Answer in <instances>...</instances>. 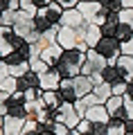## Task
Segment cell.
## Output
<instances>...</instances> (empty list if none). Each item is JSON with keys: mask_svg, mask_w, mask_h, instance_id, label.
Here are the masks:
<instances>
[{"mask_svg": "<svg viewBox=\"0 0 133 135\" xmlns=\"http://www.w3.org/2000/svg\"><path fill=\"white\" fill-rule=\"evenodd\" d=\"M84 61H86V52L81 50H63L61 59L54 68H57V72L61 74L63 79H75L81 74V68H84Z\"/></svg>", "mask_w": 133, "mask_h": 135, "instance_id": "obj_1", "label": "cell"}, {"mask_svg": "<svg viewBox=\"0 0 133 135\" xmlns=\"http://www.w3.org/2000/svg\"><path fill=\"white\" fill-rule=\"evenodd\" d=\"M11 27H14L16 34H20L27 43H36L38 41V34L34 32V14H29V11L18 9L14 14V25H11Z\"/></svg>", "mask_w": 133, "mask_h": 135, "instance_id": "obj_2", "label": "cell"}, {"mask_svg": "<svg viewBox=\"0 0 133 135\" xmlns=\"http://www.w3.org/2000/svg\"><path fill=\"white\" fill-rule=\"evenodd\" d=\"M93 50H95L106 63H115L120 56H122V43H120L117 38H113V36H102L99 43H97Z\"/></svg>", "mask_w": 133, "mask_h": 135, "instance_id": "obj_3", "label": "cell"}, {"mask_svg": "<svg viewBox=\"0 0 133 135\" xmlns=\"http://www.w3.org/2000/svg\"><path fill=\"white\" fill-rule=\"evenodd\" d=\"M25 43H27V41H25L20 34H16L14 27H9V25H0V52H2V59H5L9 52H14L16 47L25 45Z\"/></svg>", "mask_w": 133, "mask_h": 135, "instance_id": "obj_4", "label": "cell"}, {"mask_svg": "<svg viewBox=\"0 0 133 135\" xmlns=\"http://www.w3.org/2000/svg\"><path fill=\"white\" fill-rule=\"evenodd\" d=\"M106 65H108V63L90 47L86 52V61H84V68H81V74H86V77H90V79L93 77H102V70H104Z\"/></svg>", "mask_w": 133, "mask_h": 135, "instance_id": "obj_5", "label": "cell"}, {"mask_svg": "<svg viewBox=\"0 0 133 135\" xmlns=\"http://www.w3.org/2000/svg\"><path fill=\"white\" fill-rule=\"evenodd\" d=\"M77 9L81 11V16H84L86 23H93V25H99L102 20L106 18V14H108V11H106L97 0H93V2H79Z\"/></svg>", "mask_w": 133, "mask_h": 135, "instance_id": "obj_6", "label": "cell"}, {"mask_svg": "<svg viewBox=\"0 0 133 135\" xmlns=\"http://www.w3.org/2000/svg\"><path fill=\"white\" fill-rule=\"evenodd\" d=\"M25 104H27V99H25L23 92L7 95V99H5V115H11V117H25V119H27Z\"/></svg>", "mask_w": 133, "mask_h": 135, "instance_id": "obj_7", "label": "cell"}, {"mask_svg": "<svg viewBox=\"0 0 133 135\" xmlns=\"http://www.w3.org/2000/svg\"><path fill=\"white\" fill-rule=\"evenodd\" d=\"M111 97H113V88H111L106 81H99V83H95V86H93V92H90L88 97H84V99H86V104H88V106H95V104L104 106Z\"/></svg>", "mask_w": 133, "mask_h": 135, "instance_id": "obj_8", "label": "cell"}, {"mask_svg": "<svg viewBox=\"0 0 133 135\" xmlns=\"http://www.w3.org/2000/svg\"><path fill=\"white\" fill-rule=\"evenodd\" d=\"M81 119H84V117L77 115V110H75V106H72V104H63V106L59 108V122H61V124H66L70 131H75L77 126H79Z\"/></svg>", "mask_w": 133, "mask_h": 135, "instance_id": "obj_9", "label": "cell"}, {"mask_svg": "<svg viewBox=\"0 0 133 135\" xmlns=\"http://www.w3.org/2000/svg\"><path fill=\"white\" fill-rule=\"evenodd\" d=\"M57 43L61 45L63 50H75L77 45H79L77 29H72V27H59V32H57Z\"/></svg>", "mask_w": 133, "mask_h": 135, "instance_id": "obj_10", "label": "cell"}, {"mask_svg": "<svg viewBox=\"0 0 133 135\" xmlns=\"http://www.w3.org/2000/svg\"><path fill=\"white\" fill-rule=\"evenodd\" d=\"M41 14L45 16V20H48V23L52 25L54 29H59V27H61V16H63V7H61V5H57L54 0L50 2L48 7H43V9H41Z\"/></svg>", "mask_w": 133, "mask_h": 135, "instance_id": "obj_11", "label": "cell"}, {"mask_svg": "<svg viewBox=\"0 0 133 135\" xmlns=\"http://www.w3.org/2000/svg\"><path fill=\"white\" fill-rule=\"evenodd\" d=\"M32 88H41V74L34 70H27L25 74L18 77V92H27Z\"/></svg>", "mask_w": 133, "mask_h": 135, "instance_id": "obj_12", "label": "cell"}, {"mask_svg": "<svg viewBox=\"0 0 133 135\" xmlns=\"http://www.w3.org/2000/svg\"><path fill=\"white\" fill-rule=\"evenodd\" d=\"M61 79H63V77L57 72V68H50L48 72L41 74V90H59Z\"/></svg>", "mask_w": 133, "mask_h": 135, "instance_id": "obj_13", "label": "cell"}, {"mask_svg": "<svg viewBox=\"0 0 133 135\" xmlns=\"http://www.w3.org/2000/svg\"><path fill=\"white\" fill-rule=\"evenodd\" d=\"M86 20H84V16H81V11L77 9H63V16H61V27H72V29H77V27H81Z\"/></svg>", "mask_w": 133, "mask_h": 135, "instance_id": "obj_14", "label": "cell"}, {"mask_svg": "<svg viewBox=\"0 0 133 135\" xmlns=\"http://www.w3.org/2000/svg\"><path fill=\"white\" fill-rule=\"evenodd\" d=\"M61 54H63V47H61L59 43H52V45H48V47L41 50V59L48 63V68H54V65H57L59 59H61Z\"/></svg>", "mask_w": 133, "mask_h": 135, "instance_id": "obj_15", "label": "cell"}, {"mask_svg": "<svg viewBox=\"0 0 133 135\" xmlns=\"http://www.w3.org/2000/svg\"><path fill=\"white\" fill-rule=\"evenodd\" d=\"M25 117H11V115H5V122H2V135H20L25 126Z\"/></svg>", "mask_w": 133, "mask_h": 135, "instance_id": "obj_16", "label": "cell"}, {"mask_svg": "<svg viewBox=\"0 0 133 135\" xmlns=\"http://www.w3.org/2000/svg\"><path fill=\"white\" fill-rule=\"evenodd\" d=\"M84 119H88L90 124H97V122H104V124H108L111 115H108V110H106V106L95 104V106H88V110H86V117H84Z\"/></svg>", "mask_w": 133, "mask_h": 135, "instance_id": "obj_17", "label": "cell"}, {"mask_svg": "<svg viewBox=\"0 0 133 135\" xmlns=\"http://www.w3.org/2000/svg\"><path fill=\"white\" fill-rule=\"evenodd\" d=\"M120 27V14H106V18L99 23V29H102V36H113L115 38V32Z\"/></svg>", "mask_w": 133, "mask_h": 135, "instance_id": "obj_18", "label": "cell"}, {"mask_svg": "<svg viewBox=\"0 0 133 135\" xmlns=\"http://www.w3.org/2000/svg\"><path fill=\"white\" fill-rule=\"evenodd\" d=\"M41 101H43V106L50 108V110H59V108L66 104V101H63V97L59 95V90H43Z\"/></svg>", "mask_w": 133, "mask_h": 135, "instance_id": "obj_19", "label": "cell"}, {"mask_svg": "<svg viewBox=\"0 0 133 135\" xmlns=\"http://www.w3.org/2000/svg\"><path fill=\"white\" fill-rule=\"evenodd\" d=\"M72 83H75V90H77V97H79V99L88 97L93 92V86H95V83L90 81V77H86V74L75 77V79H72Z\"/></svg>", "mask_w": 133, "mask_h": 135, "instance_id": "obj_20", "label": "cell"}, {"mask_svg": "<svg viewBox=\"0 0 133 135\" xmlns=\"http://www.w3.org/2000/svg\"><path fill=\"white\" fill-rule=\"evenodd\" d=\"M99 38H102V29H99V25L86 23V25H84V43L88 45V47H95V45L99 43Z\"/></svg>", "mask_w": 133, "mask_h": 135, "instance_id": "obj_21", "label": "cell"}, {"mask_svg": "<svg viewBox=\"0 0 133 135\" xmlns=\"http://www.w3.org/2000/svg\"><path fill=\"white\" fill-rule=\"evenodd\" d=\"M102 81H106L108 86H115V83L126 81V79L122 77V72L117 70V65H115V63H108V65L102 70Z\"/></svg>", "mask_w": 133, "mask_h": 135, "instance_id": "obj_22", "label": "cell"}, {"mask_svg": "<svg viewBox=\"0 0 133 135\" xmlns=\"http://www.w3.org/2000/svg\"><path fill=\"white\" fill-rule=\"evenodd\" d=\"M59 95L63 97L66 104H75L79 97H77V90H75V83L72 79H61V86H59Z\"/></svg>", "mask_w": 133, "mask_h": 135, "instance_id": "obj_23", "label": "cell"}, {"mask_svg": "<svg viewBox=\"0 0 133 135\" xmlns=\"http://www.w3.org/2000/svg\"><path fill=\"white\" fill-rule=\"evenodd\" d=\"M115 65H117V70L122 72V77L126 79V81H131V79H133V56L122 54V56L115 61Z\"/></svg>", "mask_w": 133, "mask_h": 135, "instance_id": "obj_24", "label": "cell"}, {"mask_svg": "<svg viewBox=\"0 0 133 135\" xmlns=\"http://www.w3.org/2000/svg\"><path fill=\"white\" fill-rule=\"evenodd\" d=\"M50 29H54V27L48 23V20H45V16H43V14H41V9H38L36 14H34V32L41 36V34H48Z\"/></svg>", "mask_w": 133, "mask_h": 135, "instance_id": "obj_25", "label": "cell"}, {"mask_svg": "<svg viewBox=\"0 0 133 135\" xmlns=\"http://www.w3.org/2000/svg\"><path fill=\"white\" fill-rule=\"evenodd\" d=\"M52 0H20V9L29 11V14H36L38 9H43V7H48Z\"/></svg>", "mask_w": 133, "mask_h": 135, "instance_id": "obj_26", "label": "cell"}, {"mask_svg": "<svg viewBox=\"0 0 133 135\" xmlns=\"http://www.w3.org/2000/svg\"><path fill=\"white\" fill-rule=\"evenodd\" d=\"M108 135H126V122L111 117L108 119Z\"/></svg>", "mask_w": 133, "mask_h": 135, "instance_id": "obj_27", "label": "cell"}, {"mask_svg": "<svg viewBox=\"0 0 133 135\" xmlns=\"http://www.w3.org/2000/svg\"><path fill=\"white\" fill-rule=\"evenodd\" d=\"M0 90L5 92V95H14V92H18V79L16 77H5V79H0Z\"/></svg>", "mask_w": 133, "mask_h": 135, "instance_id": "obj_28", "label": "cell"}, {"mask_svg": "<svg viewBox=\"0 0 133 135\" xmlns=\"http://www.w3.org/2000/svg\"><path fill=\"white\" fill-rule=\"evenodd\" d=\"M104 106H106V110H108V115H115L117 110H122V108H124V97L113 95V97H111V99L104 104Z\"/></svg>", "mask_w": 133, "mask_h": 135, "instance_id": "obj_29", "label": "cell"}, {"mask_svg": "<svg viewBox=\"0 0 133 135\" xmlns=\"http://www.w3.org/2000/svg\"><path fill=\"white\" fill-rule=\"evenodd\" d=\"M133 36V29L129 27V25H124V23H120V27H117V32H115V38L120 41V43H126L129 38Z\"/></svg>", "mask_w": 133, "mask_h": 135, "instance_id": "obj_30", "label": "cell"}, {"mask_svg": "<svg viewBox=\"0 0 133 135\" xmlns=\"http://www.w3.org/2000/svg\"><path fill=\"white\" fill-rule=\"evenodd\" d=\"M29 70H34V72L43 74V72H48L50 68H48V63L43 61L41 56H34V59H29Z\"/></svg>", "mask_w": 133, "mask_h": 135, "instance_id": "obj_31", "label": "cell"}, {"mask_svg": "<svg viewBox=\"0 0 133 135\" xmlns=\"http://www.w3.org/2000/svg\"><path fill=\"white\" fill-rule=\"evenodd\" d=\"M20 9V0H0V11H18Z\"/></svg>", "mask_w": 133, "mask_h": 135, "instance_id": "obj_32", "label": "cell"}, {"mask_svg": "<svg viewBox=\"0 0 133 135\" xmlns=\"http://www.w3.org/2000/svg\"><path fill=\"white\" fill-rule=\"evenodd\" d=\"M88 135H108V124H104V122L90 124V133Z\"/></svg>", "mask_w": 133, "mask_h": 135, "instance_id": "obj_33", "label": "cell"}, {"mask_svg": "<svg viewBox=\"0 0 133 135\" xmlns=\"http://www.w3.org/2000/svg\"><path fill=\"white\" fill-rule=\"evenodd\" d=\"M20 135H41V133H38L36 122H34V119H27V122H25V126H23V131H20Z\"/></svg>", "mask_w": 133, "mask_h": 135, "instance_id": "obj_34", "label": "cell"}, {"mask_svg": "<svg viewBox=\"0 0 133 135\" xmlns=\"http://www.w3.org/2000/svg\"><path fill=\"white\" fill-rule=\"evenodd\" d=\"M120 23L129 25V27L133 29V7H131V9H122V11H120Z\"/></svg>", "mask_w": 133, "mask_h": 135, "instance_id": "obj_35", "label": "cell"}, {"mask_svg": "<svg viewBox=\"0 0 133 135\" xmlns=\"http://www.w3.org/2000/svg\"><path fill=\"white\" fill-rule=\"evenodd\" d=\"M72 106H75V110H77V115H79V117H86V110H88V104H86V99H77Z\"/></svg>", "mask_w": 133, "mask_h": 135, "instance_id": "obj_36", "label": "cell"}, {"mask_svg": "<svg viewBox=\"0 0 133 135\" xmlns=\"http://www.w3.org/2000/svg\"><path fill=\"white\" fill-rule=\"evenodd\" d=\"M23 95H25V99H27V101H32V99H41V97H43V90H41V88H32V90L23 92Z\"/></svg>", "mask_w": 133, "mask_h": 135, "instance_id": "obj_37", "label": "cell"}, {"mask_svg": "<svg viewBox=\"0 0 133 135\" xmlns=\"http://www.w3.org/2000/svg\"><path fill=\"white\" fill-rule=\"evenodd\" d=\"M75 131H77L79 135H88V133H90V122H88V119H81L79 126H77Z\"/></svg>", "mask_w": 133, "mask_h": 135, "instance_id": "obj_38", "label": "cell"}, {"mask_svg": "<svg viewBox=\"0 0 133 135\" xmlns=\"http://www.w3.org/2000/svg\"><path fill=\"white\" fill-rule=\"evenodd\" d=\"M57 5H61L63 9H75V7H79L81 0H54Z\"/></svg>", "mask_w": 133, "mask_h": 135, "instance_id": "obj_39", "label": "cell"}, {"mask_svg": "<svg viewBox=\"0 0 133 135\" xmlns=\"http://www.w3.org/2000/svg\"><path fill=\"white\" fill-rule=\"evenodd\" d=\"M124 113H126V119H133V99L124 97Z\"/></svg>", "mask_w": 133, "mask_h": 135, "instance_id": "obj_40", "label": "cell"}, {"mask_svg": "<svg viewBox=\"0 0 133 135\" xmlns=\"http://www.w3.org/2000/svg\"><path fill=\"white\" fill-rule=\"evenodd\" d=\"M122 54H129V56H133V36L126 41V43H122Z\"/></svg>", "mask_w": 133, "mask_h": 135, "instance_id": "obj_41", "label": "cell"}, {"mask_svg": "<svg viewBox=\"0 0 133 135\" xmlns=\"http://www.w3.org/2000/svg\"><path fill=\"white\" fill-rule=\"evenodd\" d=\"M54 133H57V135H70V128H68L66 124H61V122H57V126H54Z\"/></svg>", "mask_w": 133, "mask_h": 135, "instance_id": "obj_42", "label": "cell"}, {"mask_svg": "<svg viewBox=\"0 0 133 135\" xmlns=\"http://www.w3.org/2000/svg\"><path fill=\"white\" fill-rule=\"evenodd\" d=\"M124 97H129V99H133V79L129 81V88H126V95Z\"/></svg>", "mask_w": 133, "mask_h": 135, "instance_id": "obj_43", "label": "cell"}, {"mask_svg": "<svg viewBox=\"0 0 133 135\" xmlns=\"http://www.w3.org/2000/svg\"><path fill=\"white\" fill-rule=\"evenodd\" d=\"M5 99H7V95L0 90V110H2V113H5Z\"/></svg>", "mask_w": 133, "mask_h": 135, "instance_id": "obj_44", "label": "cell"}, {"mask_svg": "<svg viewBox=\"0 0 133 135\" xmlns=\"http://www.w3.org/2000/svg\"><path fill=\"white\" fill-rule=\"evenodd\" d=\"M126 135H133V119H126Z\"/></svg>", "mask_w": 133, "mask_h": 135, "instance_id": "obj_45", "label": "cell"}, {"mask_svg": "<svg viewBox=\"0 0 133 135\" xmlns=\"http://www.w3.org/2000/svg\"><path fill=\"white\" fill-rule=\"evenodd\" d=\"M122 7H124V9H131V7H133V0H122Z\"/></svg>", "mask_w": 133, "mask_h": 135, "instance_id": "obj_46", "label": "cell"}, {"mask_svg": "<svg viewBox=\"0 0 133 135\" xmlns=\"http://www.w3.org/2000/svg\"><path fill=\"white\" fill-rule=\"evenodd\" d=\"M2 122H5V113L0 110V128H2Z\"/></svg>", "mask_w": 133, "mask_h": 135, "instance_id": "obj_47", "label": "cell"}, {"mask_svg": "<svg viewBox=\"0 0 133 135\" xmlns=\"http://www.w3.org/2000/svg\"><path fill=\"white\" fill-rule=\"evenodd\" d=\"M41 135H57L54 131H48V133H41Z\"/></svg>", "mask_w": 133, "mask_h": 135, "instance_id": "obj_48", "label": "cell"}, {"mask_svg": "<svg viewBox=\"0 0 133 135\" xmlns=\"http://www.w3.org/2000/svg\"><path fill=\"white\" fill-rule=\"evenodd\" d=\"M81 2H93V0H81Z\"/></svg>", "mask_w": 133, "mask_h": 135, "instance_id": "obj_49", "label": "cell"}, {"mask_svg": "<svg viewBox=\"0 0 133 135\" xmlns=\"http://www.w3.org/2000/svg\"><path fill=\"white\" fill-rule=\"evenodd\" d=\"M0 135H2V128H0Z\"/></svg>", "mask_w": 133, "mask_h": 135, "instance_id": "obj_50", "label": "cell"}, {"mask_svg": "<svg viewBox=\"0 0 133 135\" xmlns=\"http://www.w3.org/2000/svg\"><path fill=\"white\" fill-rule=\"evenodd\" d=\"M70 135H72V131H70Z\"/></svg>", "mask_w": 133, "mask_h": 135, "instance_id": "obj_51", "label": "cell"}]
</instances>
